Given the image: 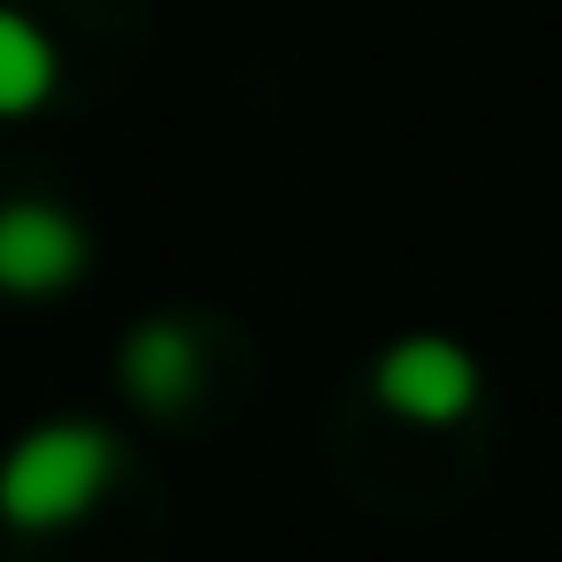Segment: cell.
<instances>
[{
	"instance_id": "cell-1",
	"label": "cell",
	"mask_w": 562,
	"mask_h": 562,
	"mask_svg": "<svg viewBox=\"0 0 562 562\" xmlns=\"http://www.w3.org/2000/svg\"><path fill=\"white\" fill-rule=\"evenodd\" d=\"M116 477V439L101 424H40L0 462V516L16 531L78 524Z\"/></svg>"
},
{
	"instance_id": "cell-2",
	"label": "cell",
	"mask_w": 562,
	"mask_h": 562,
	"mask_svg": "<svg viewBox=\"0 0 562 562\" xmlns=\"http://www.w3.org/2000/svg\"><path fill=\"white\" fill-rule=\"evenodd\" d=\"M370 385H378V401H385L401 424L439 431V424H462V416L477 408L485 370H477V355H470L462 339H447V331H408V339H393V347L378 355Z\"/></svg>"
},
{
	"instance_id": "cell-4",
	"label": "cell",
	"mask_w": 562,
	"mask_h": 562,
	"mask_svg": "<svg viewBox=\"0 0 562 562\" xmlns=\"http://www.w3.org/2000/svg\"><path fill=\"white\" fill-rule=\"evenodd\" d=\"M193 378H201V347H193L186 324L155 316V324H139V331L124 339V393H132L139 408H155V416L186 408Z\"/></svg>"
},
{
	"instance_id": "cell-5",
	"label": "cell",
	"mask_w": 562,
	"mask_h": 562,
	"mask_svg": "<svg viewBox=\"0 0 562 562\" xmlns=\"http://www.w3.org/2000/svg\"><path fill=\"white\" fill-rule=\"evenodd\" d=\"M55 93V47L0 9V116H32L40 101Z\"/></svg>"
},
{
	"instance_id": "cell-3",
	"label": "cell",
	"mask_w": 562,
	"mask_h": 562,
	"mask_svg": "<svg viewBox=\"0 0 562 562\" xmlns=\"http://www.w3.org/2000/svg\"><path fill=\"white\" fill-rule=\"evenodd\" d=\"M86 232L47 209V201H9L0 209V293H63L78 270H86Z\"/></svg>"
}]
</instances>
